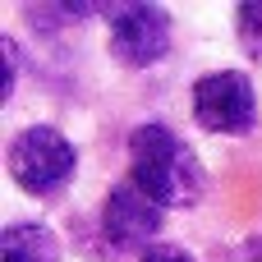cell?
Listing matches in <instances>:
<instances>
[{"label":"cell","instance_id":"7","mask_svg":"<svg viewBox=\"0 0 262 262\" xmlns=\"http://www.w3.org/2000/svg\"><path fill=\"white\" fill-rule=\"evenodd\" d=\"M235 18H239V41H244V51H249V55H262V0H244V5L235 9Z\"/></svg>","mask_w":262,"mask_h":262},{"label":"cell","instance_id":"2","mask_svg":"<svg viewBox=\"0 0 262 262\" xmlns=\"http://www.w3.org/2000/svg\"><path fill=\"white\" fill-rule=\"evenodd\" d=\"M74 170H78V152H74V143L60 129L32 124V129L14 134V143H9V175H14V184L23 193L51 198V193H60L74 180Z\"/></svg>","mask_w":262,"mask_h":262},{"label":"cell","instance_id":"9","mask_svg":"<svg viewBox=\"0 0 262 262\" xmlns=\"http://www.w3.org/2000/svg\"><path fill=\"white\" fill-rule=\"evenodd\" d=\"M138 262H193V258H189L184 249H175V244H152Z\"/></svg>","mask_w":262,"mask_h":262},{"label":"cell","instance_id":"5","mask_svg":"<svg viewBox=\"0 0 262 262\" xmlns=\"http://www.w3.org/2000/svg\"><path fill=\"white\" fill-rule=\"evenodd\" d=\"M101 230L115 249H152V239L161 235V203H152L134 180L115 184L101 203Z\"/></svg>","mask_w":262,"mask_h":262},{"label":"cell","instance_id":"1","mask_svg":"<svg viewBox=\"0 0 262 262\" xmlns=\"http://www.w3.org/2000/svg\"><path fill=\"white\" fill-rule=\"evenodd\" d=\"M129 166H134V184L161 203V207H193L203 198V166L193 157V147L170 129V124H138L129 134Z\"/></svg>","mask_w":262,"mask_h":262},{"label":"cell","instance_id":"4","mask_svg":"<svg viewBox=\"0 0 262 262\" xmlns=\"http://www.w3.org/2000/svg\"><path fill=\"white\" fill-rule=\"evenodd\" d=\"M111 51L129 69H147L170 51V14L161 5H111Z\"/></svg>","mask_w":262,"mask_h":262},{"label":"cell","instance_id":"8","mask_svg":"<svg viewBox=\"0 0 262 262\" xmlns=\"http://www.w3.org/2000/svg\"><path fill=\"white\" fill-rule=\"evenodd\" d=\"M0 55H5V88H0V101H9V97H14V78H18V46H14V37L0 41Z\"/></svg>","mask_w":262,"mask_h":262},{"label":"cell","instance_id":"3","mask_svg":"<svg viewBox=\"0 0 262 262\" xmlns=\"http://www.w3.org/2000/svg\"><path fill=\"white\" fill-rule=\"evenodd\" d=\"M193 120L207 134H249L258 120V97L249 74L239 69H216L193 83Z\"/></svg>","mask_w":262,"mask_h":262},{"label":"cell","instance_id":"6","mask_svg":"<svg viewBox=\"0 0 262 262\" xmlns=\"http://www.w3.org/2000/svg\"><path fill=\"white\" fill-rule=\"evenodd\" d=\"M0 262H60V239L37 221H14L0 230Z\"/></svg>","mask_w":262,"mask_h":262}]
</instances>
